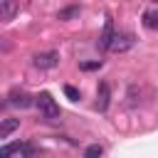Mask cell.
<instances>
[{
    "instance_id": "obj_1",
    "label": "cell",
    "mask_w": 158,
    "mask_h": 158,
    "mask_svg": "<svg viewBox=\"0 0 158 158\" xmlns=\"http://www.w3.org/2000/svg\"><path fill=\"white\" fill-rule=\"evenodd\" d=\"M35 106L40 109V116L44 118V121H57L59 118V104L52 99V94L49 91H40L37 96H35Z\"/></svg>"
},
{
    "instance_id": "obj_2",
    "label": "cell",
    "mask_w": 158,
    "mask_h": 158,
    "mask_svg": "<svg viewBox=\"0 0 158 158\" xmlns=\"http://www.w3.org/2000/svg\"><path fill=\"white\" fill-rule=\"evenodd\" d=\"M136 44V37L131 35V32H114V37H111V42H109V49L111 52H126V49H131Z\"/></svg>"
},
{
    "instance_id": "obj_3",
    "label": "cell",
    "mask_w": 158,
    "mask_h": 158,
    "mask_svg": "<svg viewBox=\"0 0 158 158\" xmlns=\"http://www.w3.org/2000/svg\"><path fill=\"white\" fill-rule=\"evenodd\" d=\"M32 62H35L37 69H52V67L59 64V52H54V49H49V52H40V54L32 57Z\"/></svg>"
},
{
    "instance_id": "obj_4",
    "label": "cell",
    "mask_w": 158,
    "mask_h": 158,
    "mask_svg": "<svg viewBox=\"0 0 158 158\" xmlns=\"http://www.w3.org/2000/svg\"><path fill=\"white\" fill-rule=\"evenodd\" d=\"M35 148L30 143H10L0 148V158H10V156H32Z\"/></svg>"
},
{
    "instance_id": "obj_5",
    "label": "cell",
    "mask_w": 158,
    "mask_h": 158,
    "mask_svg": "<svg viewBox=\"0 0 158 158\" xmlns=\"http://www.w3.org/2000/svg\"><path fill=\"white\" fill-rule=\"evenodd\" d=\"M17 0H0V20H5V22H10V20H15V15H17Z\"/></svg>"
},
{
    "instance_id": "obj_6",
    "label": "cell",
    "mask_w": 158,
    "mask_h": 158,
    "mask_svg": "<svg viewBox=\"0 0 158 158\" xmlns=\"http://www.w3.org/2000/svg\"><path fill=\"white\" fill-rule=\"evenodd\" d=\"M111 37H114V20H111V15H106L104 32H101V37H99V47H101V49H109V42H111Z\"/></svg>"
},
{
    "instance_id": "obj_7",
    "label": "cell",
    "mask_w": 158,
    "mask_h": 158,
    "mask_svg": "<svg viewBox=\"0 0 158 158\" xmlns=\"http://www.w3.org/2000/svg\"><path fill=\"white\" fill-rule=\"evenodd\" d=\"M109 96H111V94H109V84L101 81L99 89H96V109H99V111H106V109H109Z\"/></svg>"
},
{
    "instance_id": "obj_8",
    "label": "cell",
    "mask_w": 158,
    "mask_h": 158,
    "mask_svg": "<svg viewBox=\"0 0 158 158\" xmlns=\"http://www.w3.org/2000/svg\"><path fill=\"white\" fill-rule=\"evenodd\" d=\"M10 104H12V106H20V109H27V106L35 104V96H30V94H25V91H12V94H10Z\"/></svg>"
},
{
    "instance_id": "obj_9",
    "label": "cell",
    "mask_w": 158,
    "mask_h": 158,
    "mask_svg": "<svg viewBox=\"0 0 158 158\" xmlns=\"http://www.w3.org/2000/svg\"><path fill=\"white\" fill-rule=\"evenodd\" d=\"M17 128H20V118H5V121H0V138H7Z\"/></svg>"
},
{
    "instance_id": "obj_10",
    "label": "cell",
    "mask_w": 158,
    "mask_h": 158,
    "mask_svg": "<svg viewBox=\"0 0 158 158\" xmlns=\"http://www.w3.org/2000/svg\"><path fill=\"white\" fill-rule=\"evenodd\" d=\"M143 25L148 30H158V10H146L143 12Z\"/></svg>"
},
{
    "instance_id": "obj_11",
    "label": "cell",
    "mask_w": 158,
    "mask_h": 158,
    "mask_svg": "<svg viewBox=\"0 0 158 158\" xmlns=\"http://www.w3.org/2000/svg\"><path fill=\"white\" fill-rule=\"evenodd\" d=\"M77 15H79V5H72V7H64V10L57 12L59 20H72V17H77Z\"/></svg>"
},
{
    "instance_id": "obj_12",
    "label": "cell",
    "mask_w": 158,
    "mask_h": 158,
    "mask_svg": "<svg viewBox=\"0 0 158 158\" xmlns=\"http://www.w3.org/2000/svg\"><path fill=\"white\" fill-rule=\"evenodd\" d=\"M84 156H86V158H96V156H104V146H99V143H91L89 148H84Z\"/></svg>"
},
{
    "instance_id": "obj_13",
    "label": "cell",
    "mask_w": 158,
    "mask_h": 158,
    "mask_svg": "<svg viewBox=\"0 0 158 158\" xmlns=\"http://www.w3.org/2000/svg\"><path fill=\"white\" fill-rule=\"evenodd\" d=\"M64 94H67V96H69L72 101H79V99H81L79 89H77V86H72V84H67V86H64Z\"/></svg>"
},
{
    "instance_id": "obj_14",
    "label": "cell",
    "mask_w": 158,
    "mask_h": 158,
    "mask_svg": "<svg viewBox=\"0 0 158 158\" xmlns=\"http://www.w3.org/2000/svg\"><path fill=\"white\" fill-rule=\"evenodd\" d=\"M79 67H81L84 72H94V69H99V67H101V59H96V62H81Z\"/></svg>"
}]
</instances>
